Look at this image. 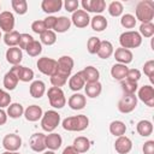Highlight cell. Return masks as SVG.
I'll list each match as a JSON object with an SVG mask.
<instances>
[{
  "mask_svg": "<svg viewBox=\"0 0 154 154\" xmlns=\"http://www.w3.org/2000/svg\"><path fill=\"white\" fill-rule=\"evenodd\" d=\"M137 106V96L135 94H124V96L118 102L119 112L126 114L132 112Z\"/></svg>",
  "mask_w": 154,
  "mask_h": 154,
  "instance_id": "obj_8",
  "label": "cell"
},
{
  "mask_svg": "<svg viewBox=\"0 0 154 154\" xmlns=\"http://www.w3.org/2000/svg\"><path fill=\"white\" fill-rule=\"evenodd\" d=\"M23 59V53H22V49L18 48V47H10L7 51H6V60L8 64L11 65H19L20 61Z\"/></svg>",
  "mask_w": 154,
  "mask_h": 154,
  "instance_id": "obj_17",
  "label": "cell"
},
{
  "mask_svg": "<svg viewBox=\"0 0 154 154\" xmlns=\"http://www.w3.org/2000/svg\"><path fill=\"white\" fill-rule=\"evenodd\" d=\"M29 146L34 152H43L46 149V135L42 132H36L31 135L29 140Z\"/></svg>",
  "mask_w": 154,
  "mask_h": 154,
  "instance_id": "obj_15",
  "label": "cell"
},
{
  "mask_svg": "<svg viewBox=\"0 0 154 154\" xmlns=\"http://www.w3.org/2000/svg\"><path fill=\"white\" fill-rule=\"evenodd\" d=\"M0 29L5 32H11L14 29V16L10 11L0 12Z\"/></svg>",
  "mask_w": 154,
  "mask_h": 154,
  "instance_id": "obj_12",
  "label": "cell"
},
{
  "mask_svg": "<svg viewBox=\"0 0 154 154\" xmlns=\"http://www.w3.org/2000/svg\"><path fill=\"white\" fill-rule=\"evenodd\" d=\"M142 102H144L148 107L154 106V88L152 85H143L138 89V96Z\"/></svg>",
  "mask_w": 154,
  "mask_h": 154,
  "instance_id": "obj_13",
  "label": "cell"
},
{
  "mask_svg": "<svg viewBox=\"0 0 154 154\" xmlns=\"http://www.w3.org/2000/svg\"><path fill=\"white\" fill-rule=\"evenodd\" d=\"M123 10H124V7H123V4L120 1H112L108 5L107 11L112 17H119V16H122Z\"/></svg>",
  "mask_w": 154,
  "mask_h": 154,
  "instance_id": "obj_40",
  "label": "cell"
},
{
  "mask_svg": "<svg viewBox=\"0 0 154 154\" xmlns=\"http://www.w3.org/2000/svg\"><path fill=\"white\" fill-rule=\"evenodd\" d=\"M63 5H64V7H65V10H66L67 12L73 13L75 11H77V10H78L79 2H78L77 0H66Z\"/></svg>",
  "mask_w": 154,
  "mask_h": 154,
  "instance_id": "obj_50",
  "label": "cell"
},
{
  "mask_svg": "<svg viewBox=\"0 0 154 154\" xmlns=\"http://www.w3.org/2000/svg\"><path fill=\"white\" fill-rule=\"evenodd\" d=\"M114 149L119 154H128L132 149V142L126 136H119L114 142Z\"/></svg>",
  "mask_w": 154,
  "mask_h": 154,
  "instance_id": "obj_16",
  "label": "cell"
},
{
  "mask_svg": "<svg viewBox=\"0 0 154 154\" xmlns=\"http://www.w3.org/2000/svg\"><path fill=\"white\" fill-rule=\"evenodd\" d=\"M6 113H7V117H10L12 119H17L24 114V107L18 102H13V103H10Z\"/></svg>",
  "mask_w": 154,
  "mask_h": 154,
  "instance_id": "obj_34",
  "label": "cell"
},
{
  "mask_svg": "<svg viewBox=\"0 0 154 154\" xmlns=\"http://www.w3.org/2000/svg\"><path fill=\"white\" fill-rule=\"evenodd\" d=\"M109 132L113 136H116V137L124 136L125 132H126V125H125V123L122 122V120H113L109 124Z\"/></svg>",
  "mask_w": 154,
  "mask_h": 154,
  "instance_id": "obj_33",
  "label": "cell"
},
{
  "mask_svg": "<svg viewBox=\"0 0 154 154\" xmlns=\"http://www.w3.org/2000/svg\"><path fill=\"white\" fill-rule=\"evenodd\" d=\"M0 38H1V31H0Z\"/></svg>",
  "mask_w": 154,
  "mask_h": 154,
  "instance_id": "obj_57",
  "label": "cell"
},
{
  "mask_svg": "<svg viewBox=\"0 0 154 154\" xmlns=\"http://www.w3.org/2000/svg\"><path fill=\"white\" fill-rule=\"evenodd\" d=\"M136 20L138 19L141 23H150L154 18V2L150 0H142L137 4L136 10Z\"/></svg>",
  "mask_w": 154,
  "mask_h": 154,
  "instance_id": "obj_3",
  "label": "cell"
},
{
  "mask_svg": "<svg viewBox=\"0 0 154 154\" xmlns=\"http://www.w3.org/2000/svg\"><path fill=\"white\" fill-rule=\"evenodd\" d=\"M2 154H19L18 152H8V150H6V152H4Z\"/></svg>",
  "mask_w": 154,
  "mask_h": 154,
  "instance_id": "obj_55",
  "label": "cell"
},
{
  "mask_svg": "<svg viewBox=\"0 0 154 154\" xmlns=\"http://www.w3.org/2000/svg\"><path fill=\"white\" fill-rule=\"evenodd\" d=\"M84 85H85V82H84V79H83V77H82V75H81V72H77V73L72 75V76L70 77V79H69V87H70V89L73 90V91L81 90Z\"/></svg>",
  "mask_w": 154,
  "mask_h": 154,
  "instance_id": "obj_32",
  "label": "cell"
},
{
  "mask_svg": "<svg viewBox=\"0 0 154 154\" xmlns=\"http://www.w3.org/2000/svg\"><path fill=\"white\" fill-rule=\"evenodd\" d=\"M71 19L65 17V16H60V17H57V22H55V25L53 28V31L54 32H65L70 29L71 26Z\"/></svg>",
  "mask_w": 154,
  "mask_h": 154,
  "instance_id": "obj_29",
  "label": "cell"
},
{
  "mask_svg": "<svg viewBox=\"0 0 154 154\" xmlns=\"http://www.w3.org/2000/svg\"><path fill=\"white\" fill-rule=\"evenodd\" d=\"M114 54V59L119 63V64H124V65H128L132 61V52L130 49H126V48H117L116 52H113Z\"/></svg>",
  "mask_w": 154,
  "mask_h": 154,
  "instance_id": "obj_19",
  "label": "cell"
},
{
  "mask_svg": "<svg viewBox=\"0 0 154 154\" xmlns=\"http://www.w3.org/2000/svg\"><path fill=\"white\" fill-rule=\"evenodd\" d=\"M120 85H122V90L124 94H135L138 85L137 82H132L129 79H123L120 81Z\"/></svg>",
  "mask_w": 154,
  "mask_h": 154,
  "instance_id": "obj_39",
  "label": "cell"
},
{
  "mask_svg": "<svg viewBox=\"0 0 154 154\" xmlns=\"http://www.w3.org/2000/svg\"><path fill=\"white\" fill-rule=\"evenodd\" d=\"M36 66H37V69L41 73L52 77L57 71L58 63H57L55 59H52V58H48V57H42V58H38V60L36 63Z\"/></svg>",
  "mask_w": 154,
  "mask_h": 154,
  "instance_id": "obj_7",
  "label": "cell"
},
{
  "mask_svg": "<svg viewBox=\"0 0 154 154\" xmlns=\"http://www.w3.org/2000/svg\"><path fill=\"white\" fill-rule=\"evenodd\" d=\"M43 154H55V153H54L53 150H47V152H45Z\"/></svg>",
  "mask_w": 154,
  "mask_h": 154,
  "instance_id": "obj_56",
  "label": "cell"
},
{
  "mask_svg": "<svg viewBox=\"0 0 154 154\" xmlns=\"http://www.w3.org/2000/svg\"><path fill=\"white\" fill-rule=\"evenodd\" d=\"M136 130H137V132H138L141 136L148 137V136H150L152 132H153V124H152V122H149V120H147V119L140 120V122L137 123V125H136Z\"/></svg>",
  "mask_w": 154,
  "mask_h": 154,
  "instance_id": "obj_31",
  "label": "cell"
},
{
  "mask_svg": "<svg viewBox=\"0 0 154 154\" xmlns=\"http://www.w3.org/2000/svg\"><path fill=\"white\" fill-rule=\"evenodd\" d=\"M143 72L149 78V81L153 83L154 82V79H153V77H154V60H148V61L144 63V65H143Z\"/></svg>",
  "mask_w": 154,
  "mask_h": 154,
  "instance_id": "obj_45",
  "label": "cell"
},
{
  "mask_svg": "<svg viewBox=\"0 0 154 154\" xmlns=\"http://www.w3.org/2000/svg\"><path fill=\"white\" fill-rule=\"evenodd\" d=\"M100 43H101V40L96 36H91L88 42H87V49L90 54H96L99 48H100Z\"/></svg>",
  "mask_w": 154,
  "mask_h": 154,
  "instance_id": "obj_43",
  "label": "cell"
},
{
  "mask_svg": "<svg viewBox=\"0 0 154 154\" xmlns=\"http://www.w3.org/2000/svg\"><path fill=\"white\" fill-rule=\"evenodd\" d=\"M71 19V23L76 26V28H85L89 25L90 23V17L89 14L84 11V10H77L72 13V17L70 18Z\"/></svg>",
  "mask_w": 154,
  "mask_h": 154,
  "instance_id": "obj_10",
  "label": "cell"
},
{
  "mask_svg": "<svg viewBox=\"0 0 154 154\" xmlns=\"http://www.w3.org/2000/svg\"><path fill=\"white\" fill-rule=\"evenodd\" d=\"M63 129L66 131H83L89 125V119L85 114L67 117L61 123Z\"/></svg>",
  "mask_w": 154,
  "mask_h": 154,
  "instance_id": "obj_2",
  "label": "cell"
},
{
  "mask_svg": "<svg viewBox=\"0 0 154 154\" xmlns=\"http://www.w3.org/2000/svg\"><path fill=\"white\" fill-rule=\"evenodd\" d=\"M61 154H79V153H78V152H77L72 146H67V147L63 150V153H61Z\"/></svg>",
  "mask_w": 154,
  "mask_h": 154,
  "instance_id": "obj_54",
  "label": "cell"
},
{
  "mask_svg": "<svg viewBox=\"0 0 154 154\" xmlns=\"http://www.w3.org/2000/svg\"><path fill=\"white\" fill-rule=\"evenodd\" d=\"M6 122H7V113L2 108H0V125L6 124Z\"/></svg>",
  "mask_w": 154,
  "mask_h": 154,
  "instance_id": "obj_53",
  "label": "cell"
},
{
  "mask_svg": "<svg viewBox=\"0 0 154 154\" xmlns=\"http://www.w3.org/2000/svg\"><path fill=\"white\" fill-rule=\"evenodd\" d=\"M2 147L8 152H17L22 147V138L19 135L8 134L2 138Z\"/></svg>",
  "mask_w": 154,
  "mask_h": 154,
  "instance_id": "obj_9",
  "label": "cell"
},
{
  "mask_svg": "<svg viewBox=\"0 0 154 154\" xmlns=\"http://www.w3.org/2000/svg\"><path fill=\"white\" fill-rule=\"evenodd\" d=\"M11 71L17 76V78L22 82H30L34 78V71L26 66H22V65H14L13 67H11Z\"/></svg>",
  "mask_w": 154,
  "mask_h": 154,
  "instance_id": "obj_14",
  "label": "cell"
},
{
  "mask_svg": "<svg viewBox=\"0 0 154 154\" xmlns=\"http://www.w3.org/2000/svg\"><path fill=\"white\" fill-rule=\"evenodd\" d=\"M63 144V138L57 132H51L48 135H46V148H48V150H57L61 147Z\"/></svg>",
  "mask_w": 154,
  "mask_h": 154,
  "instance_id": "obj_22",
  "label": "cell"
},
{
  "mask_svg": "<svg viewBox=\"0 0 154 154\" xmlns=\"http://www.w3.org/2000/svg\"><path fill=\"white\" fill-rule=\"evenodd\" d=\"M57 41V34L53 30H46L45 32H42L40 35V42L41 45H46V46H52L54 45Z\"/></svg>",
  "mask_w": 154,
  "mask_h": 154,
  "instance_id": "obj_36",
  "label": "cell"
},
{
  "mask_svg": "<svg viewBox=\"0 0 154 154\" xmlns=\"http://www.w3.org/2000/svg\"><path fill=\"white\" fill-rule=\"evenodd\" d=\"M29 93L32 97L35 99H40L43 96V94L46 93V84L42 82V81H34L31 84H30V88H29Z\"/></svg>",
  "mask_w": 154,
  "mask_h": 154,
  "instance_id": "obj_24",
  "label": "cell"
},
{
  "mask_svg": "<svg viewBox=\"0 0 154 154\" xmlns=\"http://www.w3.org/2000/svg\"><path fill=\"white\" fill-rule=\"evenodd\" d=\"M60 123V114L54 111L49 109L46 111L41 118V128L47 132H53Z\"/></svg>",
  "mask_w": 154,
  "mask_h": 154,
  "instance_id": "obj_5",
  "label": "cell"
},
{
  "mask_svg": "<svg viewBox=\"0 0 154 154\" xmlns=\"http://www.w3.org/2000/svg\"><path fill=\"white\" fill-rule=\"evenodd\" d=\"M84 90L88 97L90 99H95L97 97L101 91H102V84L100 82H94V83H85L84 85Z\"/></svg>",
  "mask_w": 154,
  "mask_h": 154,
  "instance_id": "obj_27",
  "label": "cell"
},
{
  "mask_svg": "<svg viewBox=\"0 0 154 154\" xmlns=\"http://www.w3.org/2000/svg\"><path fill=\"white\" fill-rule=\"evenodd\" d=\"M47 96H48V101H49V105L53 107V108H63L66 103V97H65V94L61 88H58V87H51L47 91Z\"/></svg>",
  "mask_w": 154,
  "mask_h": 154,
  "instance_id": "obj_6",
  "label": "cell"
},
{
  "mask_svg": "<svg viewBox=\"0 0 154 154\" xmlns=\"http://www.w3.org/2000/svg\"><path fill=\"white\" fill-rule=\"evenodd\" d=\"M82 7L87 13H101L106 8V2L103 0H82Z\"/></svg>",
  "mask_w": 154,
  "mask_h": 154,
  "instance_id": "obj_11",
  "label": "cell"
},
{
  "mask_svg": "<svg viewBox=\"0 0 154 154\" xmlns=\"http://www.w3.org/2000/svg\"><path fill=\"white\" fill-rule=\"evenodd\" d=\"M63 7V1L61 0H43L41 2V8L46 13H55L60 11Z\"/></svg>",
  "mask_w": 154,
  "mask_h": 154,
  "instance_id": "obj_23",
  "label": "cell"
},
{
  "mask_svg": "<svg viewBox=\"0 0 154 154\" xmlns=\"http://www.w3.org/2000/svg\"><path fill=\"white\" fill-rule=\"evenodd\" d=\"M25 51H26V53H28L30 57H37V55L41 54V52H42V45H41V42L34 40V41L26 47Z\"/></svg>",
  "mask_w": 154,
  "mask_h": 154,
  "instance_id": "obj_44",
  "label": "cell"
},
{
  "mask_svg": "<svg viewBox=\"0 0 154 154\" xmlns=\"http://www.w3.org/2000/svg\"><path fill=\"white\" fill-rule=\"evenodd\" d=\"M19 36H20V34L16 30H13L11 32H6L4 35V42L8 47H16L19 43Z\"/></svg>",
  "mask_w": 154,
  "mask_h": 154,
  "instance_id": "obj_37",
  "label": "cell"
},
{
  "mask_svg": "<svg viewBox=\"0 0 154 154\" xmlns=\"http://www.w3.org/2000/svg\"><path fill=\"white\" fill-rule=\"evenodd\" d=\"M120 24L125 29H132L136 25V18H135V16H132L130 13L123 14L120 18Z\"/></svg>",
  "mask_w": 154,
  "mask_h": 154,
  "instance_id": "obj_41",
  "label": "cell"
},
{
  "mask_svg": "<svg viewBox=\"0 0 154 154\" xmlns=\"http://www.w3.org/2000/svg\"><path fill=\"white\" fill-rule=\"evenodd\" d=\"M43 116V112H42V108L37 105H31V106H28L25 109H24V117L28 122H37L38 119H41Z\"/></svg>",
  "mask_w": 154,
  "mask_h": 154,
  "instance_id": "obj_18",
  "label": "cell"
},
{
  "mask_svg": "<svg viewBox=\"0 0 154 154\" xmlns=\"http://www.w3.org/2000/svg\"><path fill=\"white\" fill-rule=\"evenodd\" d=\"M11 6L18 14H25L28 12V2L26 0H12Z\"/></svg>",
  "mask_w": 154,
  "mask_h": 154,
  "instance_id": "obj_38",
  "label": "cell"
},
{
  "mask_svg": "<svg viewBox=\"0 0 154 154\" xmlns=\"http://www.w3.org/2000/svg\"><path fill=\"white\" fill-rule=\"evenodd\" d=\"M34 41V37L29 34H20L19 36V48L20 49H26V47Z\"/></svg>",
  "mask_w": 154,
  "mask_h": 154,
  "instance_id": "obj_46",
  "label": "cell"
},
{
  "mask_svg": "<svg viewBox=\"0 0 154 154\" xmlns=\"http://www.w3.org/2000/svg\"><path fill=\"white\" fill-rule=\"evenodd\" d=\"M90 25H91L94 31L100 32V31H103L107 28L108 23H107L106 17H103L101 14H95L93 18H90Z\"/></svg>",
  "mask_w": 154,
  "mask_h": 154,
  "instance_id": "obj_26",
  "label": "cell"
},
{
  "mask_svg": "<svg viewBox=\"0 0 154 154\" xmlns=\"http://www.w3.org/2000/svg\"><path fill=\"white\" fill-rule=\"evenodd\" d=\"M31 30H32L35 34L41 35V34L45 32L47 29H46V25H45L43 20H35V22L31 23Z\"/></svg>",
  "mask_w": 154,
  "mask_h": 154,
  "instance_id": "obj_48",
  "label": "cell"
},
{
  "mask_svg": "<svg viewBox=\"0 0 154 154\" xmlns=\"http://www.w3.org/2000/svg\"><path fill=\"white\" fill-rule=\"evenodd\" d=\"M67 103L70 106L71 109H75V111H78V109H82L85 107V103H87V99L84 95L79 94V93H76V94H72L69 100H67Z\"/></svg>",
  "mask_w": 154,
  "mask_h": 154,
  "instance_id": "obj_21",
  "label": "cell"
},
{
  "mask_svg": "<svg viewBox=\"0 0 154 154\" xmlns=\"http://www.w3.org/2000/svg\"><path fill=\"white\" fill-rule=\"evenodd\" d=\"M10 103H11V96H10V94L6 90L0 89V108L8 107Z\"/></svg>",
  "mask_w": 154,
  "mask_h": 154,
  "instance_id": "obj_47",
  "label": "cell"
},
{
  "mask_svg": "<svg viewBox=\"0 0 154 154\" xmlns=\"http://www.w3.org/2000/svg\"><path fill=\"white\" fill-rule=\"evenodd\" d=\"M72 147L78 152V153H85L89 150L90 148V141L84 137V136H78L73 140V143H72Z\"/></svg>",
  "mask_w": 154,
  "mask_h": 154,
  "instance_id": "obj_30",
  "label": "cell"
},
{
  "mask_svg": "<svg viewBox=\"0 0 154 154\" xmlns=\"http://www.w3.org/2000/svg\"><path fill=\"white\" fill-rule=\"evenodd\" d=\"M142 150H143V154H154V141L149 140L144 142Z\"/></svg>",
  "mask_w": 154,
  "mask_h": 154,
  "instance_id": "obj_51",
  "label": "cell"
},
{
  "mask_svg": "<svg viewBox=\"0 0 154 154\" xmlns=\"http://www.w3.org/2000/svg\"><path fill=\"white\" fill-rule=\"evenodd\" d=\"M18 82H19V79L17 78V76H16L11 70H10L8 72L5 73V76H4V81H2L5 89H7V90H13V89L17 87Z\"/></svg>",
  "mask_w": 154,
  "mask_h": 154,
  "instance_id": "obj_35",
  "label": "cell"
},
{
  "mask_svg": "<svg viewBox=\"0 0 154 154\" xmlns=\"http://www.w3.org/2000/svg\"><path fill=\"white\" fill-rule=\"evenodd\" d=\"M84 82L85 83H94V82H99L100 78V72L96 67L94 66H87L84 67L82 71H79Z\"/></svg>",
  "mask_w": 154,
  "mask_h": 154,
  "instance_id": "obj_20",
  "label": "cell"
},
{
  "mask_svg": "<svg viewBox=\"0 0 154 154\" xmlns=\"http://www.w3.org/2000/svg\"><path fill=\"white\" fill-rule=\"evenodd\" d=\"M113 52H114L113 45H112L109 41L105 40V41H101L100 48H99V51H97L96 54H97L99 58H101V59H108V58L113 54Z\"/></svg>",
  "mask_w": 154,
  "mask_h": 154,
  "instance_id": "obj_28",
  "label": "cell"
},
{
  "mask_svg": "<svg viewBox=\"0 0 154 154\" xmlns=\"http://www.w3.org/2000/svg\"><path fill=\"white\" fill-rule=\"evenodd\" d=\"M141 78V71L137 69H129L125 79L132 81V82H138V79Z\"/></svg>",
  "mask_w": 154,
  "mask_h": 154,
  "instance_id": "obj_49",
  "label": "cell"
},
{
  "mask_svg": "<svg viewBox=\"0 0 154 154\" xmlns=\"http://www.w3.org/2000/svg\"><path fill=\"white\" fill-rule=\"evenodd\" d=\"M58 67H57V71L51 77V83L53 87H63L66 82H67V78L70 77L71 72H72V69H73V59L70 57V55H63L60 57L58 60Z\"/></svg>",
  "mask_w": 154,
  "mask_h": 154,
  "instance_id": "obj_1",
  "label": "cell"
},
{
  "mask_svg": "<svg viewBox=\"0 0 154 154\" xmlns=\"http://www.w3.org/2000/svg\"><path fill=\"white\" fill-rule=\"evenodd\" d=\"M119 43L122 48H126V49L137 48L142 45V36L140 35V32L134 30L124 31L119 36Z\"/></svg>",
  "mask_w": 154,
  "mask_h": 154,
  "instance_id": "obj_4",
  "label": "cell"
},
{
  "mask_svg": "<svg viewBox=\"0 0 154 154\" xmlns=\"http://www.w3.org/2000/svg\"><path fill=\"white\" fill-rule=\"evenodd\" d=\"M140 35L143 37H152L154 35V24L150 23H141L140 25Z\"/></svg>",
  "mask_w": 154,
  "mask_h": 154,
  "instance_id": "obj_42",
  "label": "cell"
},
{
  "mask_svg": "<svg viewBox=\"0 0 154 154\" xmlns=\"http://www.w3.org/2000/svg\"><path fill=\"white\" fill-rule=\"evenodd\" d=\"M128 70H129V67L126 65H124V64H119V63L114 64L112 66V69H111V76L117 81H123L126 77Z\"/></svg>",
  "mask_w": 154,
  "mask_h": 154,
  "instance_id": "obj_25",
  "label": "cell"
},
{
  "mask_svg": "<svg viewBox=\"0 0 154 154\" xmlns=\"http://www.w3.org/2000/svg\"><path fill=\"white\" fill-rule=\"evenodd\" d=\"M0 10H1V6H0Z\"/></svg>",
  "mask_w": 154,
  "mask_h": 154,
  "instance_id": "obj_58",
  "label": "cell"
},
{
  "mask_svg": "<svg viewBox=\"0 0 154 154\" xmlns=\"http://www.w3.org/2000/svg\"><path fill=\"white\" fill-rule=\"evenodd\" d=\"M55 22H57V17H54V16H48L43 19V23H45L47 30H52L55 25Z\"/></svg>",
  "mask_w": 154,
  "mask_h": 154,
  "instance_id": "obj_52",
  "label": "cell"
}]
</instances>
